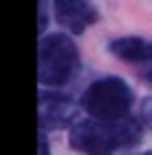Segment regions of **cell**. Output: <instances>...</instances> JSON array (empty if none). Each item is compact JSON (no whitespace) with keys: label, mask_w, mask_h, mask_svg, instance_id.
Masks as SVG:
<instances>
[{"label":"cell","mask_w":152,"mask_h":155,"mask_svg":"<svg viewBox=\"0 0 152 155\" xmlns=\"http://www.w3.org/2000/svg\"><path fill=\"white\" fill-rule=\"evenodd\" d=\"M109 51L123 62H152V40H144V38H118L109 43Z\"/></svg>","instance_id":"cell-6"},{"label":"cell","mask_w":152,"mask_h":155,"mask_svg":"<svg viewBox=\"0 0 152 155\" xmlns=\"http://www.w3.org/2000/svg\"><path fill=\"white\" fill-rule=\"evenodd\" d=\"M141 139V123L123 120H99L86 118L70 128V147L83 155H112L118 150H128Z\"/></svg>","instance_id":"cell-1"},{"label":"cell","mask_w":152,"mask_h":155,"mask_svg":"<svg viewBox=\"0 0 152 155\" xmlns=\"http://www.w3.org/2000/svg\"><path fill=\"white\" fill-rule=\"evenodd\" d=\"M53 14L56 21L72 35H80L99 21V11L88 0H53Z\"/></svg>","instance_id":"cell-5"},{"label":"cell","mask_w":152,"mask_h":155,"mask_svg":"<svg viewBox=\"0 0 152 155\" xmlns=\"http://www.w3.org/2000/svg\"><path fill=\"white\" fill-rule=\"evenodd\" d=\"M40 155H48V139H46V131H40Z\"/></svg>","instance_id":"cell-9"},{"label":"cell","mask_w":152,"mask_h":155,"mask_svg":"<svg viewBox=\"0 0 152 155\" xmlns=\"http://www.w3.org/2000/svg\"><path fill=\"white\" fill-rule=\"evenodd\" d=\"M147 80H150V83H152V70H150V72H147Z\"/></svg>","instance_id":"cell-10"},{"label":"cell","mask_w":152,"mask_h":155,"mask_svg":"<svg viewBox=\"0 0 152 155\" xmlns=\"http://www.w3.org/2000/svg\"><path fill=\"white\" fill-rule=\"evenodd\" d=\"M77 112L80 104H75L72 99L61 96V94L43 91L40 94V104H37V115H40V128H67V126L77 123Z\"/></svg>","instance_id":"cell-4"},{"label":"cell","mask_w":152,"mask_h":155,"mask_svg":"<svg viewBox=\"0 0 152 155\" xmlns=\"http://www.w3.org/2000/svg\"><path fill=\"white\" fill-rule=\"evenodd\" d=\"M141 155H152V150H147V153H141Z\"/></svg>","instance_id":"cell-11"},{"label":"cell","mask_w":152,"mask_h":155,"mask_svg":"<svg viewBox=\"0 0 152 155\" xmlns=\"http://www.w3.org/2000/svg\"><path fill=\"white\" fill-rule=\"evenodd\" d=\"M37 8H40V21H37L40 27H37V30H43V27H46V0H37Z\"/></svg>","instance_id":"cell-8"},{"label":"cell","mask_w":152,"mask_h":155,"mask_svg":"<svg viewBox=\"0 0 152 155\" xmlns=\"http://www.w3.org/2000/svg\"><path fill=\"white\" fill-rule=\"evenodd\" d=\"M80 70V51L75 40L64 32L43 35L37 43V83L46 88H59L70 83Z\"/></svg>","instance_id":"cell-2"},{"label":"cell","mask_w":152,"mask_h":155,"mask_svg":"<svg viewBox=\"0 0 152 155\" xmlns=\"http://www.w3.org/2000/svg\"><path fill=\"white\" fill-rule=\"evenodd\" d=\"M131 104H134L131 86L115 75L93 80L80 99V107L88 112V118H99V120H123L128 118Z\"/></svg>","instance_id":"cell-3"},{"label":"cell","mask_w":152,"mask_h":155,"mask_svg":"<svg viewBox=\"0 0 152 155\" xmlns=\"http://www.w3.org/2000/svg\"><path fill=\"white\" fill-rule=\"evenodd\" d=\"M141 120L152 128V99H144L141 102Z\"/></svg>","instance_id":"cell-7"}]
</instances>
